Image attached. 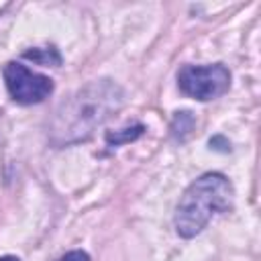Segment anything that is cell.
<instances>
[{
  "instance_id": "obj_1",
  "label": "cell",
  "mask_w": 261,
  "mask_h": 261,
  "mask_svg": "<svg viewBox=\"0 0 261 261\" xmlns=\"http://www.w3.org/2000/svg\"><path fill=\"white\" fill-rule=\"evenodd\" d=\"M122 98L118 84L110 80L90 82L57 108L49 128L51 143L61 147L84 141L122 106Z\"/></svg>"
},
{
  "instance_id": "obj_2",
  "label": "cell",
  "mask_w": 261,
  "mask_h": 261,
  "mask_svg": "<svg viewBox=\"0 0 261 261\" xmlns=\"http://www.w3.org/2000/svg\"><path fill=\"white\" fill-rule=\"evenodd\" d=\"M234 190L232 184L216 171L200 175L179 198L175 210V230L184 239L196 237L212 216L232 208Z\"/></svg>"
},
{
  "instance_id": "obj_3",
  "label": "cell",
  "mask_w": 261,
  "mask_h": 261,
  "mask_svg": "<svg viewBox=\"0 0 261 261\" xmlns=\"http://www.w3.org/2000/svg\"><path fill=\"white\" fill-rule=\"evenodd\" d=\"M181 92L200 102L222 96L230 86V71L222 63L212 65H184L177 73Z\"/></svg>"
},
{
  "instance_id": "obj_4",
  "label": "cell",
  "mask_w": 261,
  "mask_h": 261,
  "mask_svg": "<svg viewBox=\"0 0 261 261\" xmlns=\"http://www.w3.org/2000/svg\"><path fill=\"white\" fill-rule=\"evenodd\" d=\"M4 82L8 94L18 104H39L53 92V80L31 71L27 65L10 61L4 67Z\"/></svg>"
},
{
  "instance_id": "obj_5",
  "label": "cell",
  "mask_w": 261,
  "mask_h": 261,
  "mask_svg": "<svg viewBox=\"0 0 261 261\" xmlns=\"http://www.w3.org/2000/svg\"><path fill=\"white\" fill-rule=\"evenodd\" d=\"M145 126L143 124H135V126H128V128H120V130H114V133H108L106 135V141L108 145H122V143H130L135 139H139L143 135Z\"/></svg>"
},
{
  "instance_id": "obj_6",
  "label": "cell",
  "mask_w": 261,
  "mask_h": 261,
  "mask_svg": "<svg viewBox=\"0 0 261 261\" xmlns=\"http://www.w3.org/2000/svg\"><path fill=\"white\" fill-rule=\"evenodd\" d=\"M194 126V118H192V112L184 110V112H175V118H173V124H171V130H173V137L184 141L186 135L192 130Z\"/></svg>"
},
{
  "instance_id": "obj_7",
  "label": "cell",
  "mask_w": 261,
  "mask_h": 261,
  "mask_svg": "<svg viewBox=\"0 0 261 261\" xmlns=\"http://www.w3.org/2000/svg\"><path fill=\"white\" fill-rule=\"evenodd\" d=\"M24 57H29V59H33L41 65H51V63L59 65L61 63V57L55 49H33V51H27Z\"/></svg>"
},
{
  "instance_id": "obj_8",
  "label": "cell",
  "mask_w": 261,
  "mask_h": 261,
  "mask_svg": "<svg viewBox=\"0 0 261 261\" xmlns=\"http://www.w3.org/2000/svg\"><path fill=\"white\" fill-rule=\"evenodd\" d=\"M59 261H90V257H88V253H84V251H69V253H65Z\"/></svg>"
},
{
  "instance_id": "obj_9",
  "label": "cell",
  "mask_w": 261,
  "mask_h": 261,
  "mask_svg": "<svg viewBox=\"0 0 261 261\" xmlns=\"http://www.w3.org/2000/svg\"><path fill=\"white\" fill-rule=\"evenodd\" d=\"M0 261H20L18 257H12V255H4V257H0Z\"/></svg>"
}]
</instances>
